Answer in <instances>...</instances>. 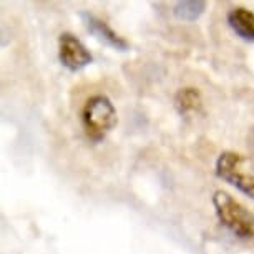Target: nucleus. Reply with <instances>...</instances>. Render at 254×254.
I'll return each instance as SVG.
<instances>
[{
    "instance_id": "nucleus-7",
    "label": "nucleus",
    "mask_w": 254,
    "mask_h": 254,
    "mask_svg": "<svg viewBox=\"0 0 254 254\" xmlns=\"http://www.w3.org/2000/svg\"><path fill=\"white\" fill-rule=\"evenodd\" d=\"M206 10L204 0H180L173 5V15L180 20L194 22L203 15Z\"/></svg>"
},
{
    "instance_id": "nucleus-6",
    "label": "nucleus",
    "mask_w": 254,
    "mask_h": 254,
    "mask_svg": "<svg viewBox=\"0 0 254 254\" xmlns=\"http://www.w3.org/2000/svg\"><path fill=\"white\" fill-rule=\"evenodd\" d=\"M228 25L244 42H254V12L246 7H234L226 15Z\"/></svg>"
},
{
    "instance_id": "nucleus-8",
    "label": "nucleus",
    "mask_w": 254,
    "mask_h": 254,
    "mask_svg": "<svg viewBox=\"0 0 254 254\" xmlns=\"http://www.w3.org/2000/svg\"><path fill=\"white\" fill-rule=\"evenodd\" d=\"M175 107L181 115L191 113L199 110L201 107V93L198 92V88L193 87H186L178 90L175 97Z\"/></svg>"
},
{
    "instance_id": "nucleus-2",
    "label": "nucleus",
    "mask_w": 254,
    "mask_h": 254,
    "mask_svg": "<svg viewBox=\"0 0 254 254\" xmlns=\"http://www.w3.org/2000/svg\"><path fill=\"white\" fill-rule=\"evenodd\" d=\"M117 122V108L107 95H93L83 105L81 125H83L85 135L92 141H102L113 130Z\"/></svg>"
},
{
    "instance_id": "nucleus-5",
    "label": "nucleus",
    "mask_w": 254,
    "mask_h": 254,
    "mask_svg": "<svg viewBox=\"0 0 254 254\" xmlns=\"http://www.w3.org/2000/svg\"><path fill=\"white\" fill-rule=\"evenodd\" d=\"M80 17H81V20H83L85 27H87V30L92 33L97 40L102 42V44L120 52H127L130 49V44H128L123 37H120L107 22L102 20V18H98L97 15H93V13H90V12H81Z\"/></svg>"
},
{
    "instance_id": "nucleus-4",
    "label": "nucleus",
    "mask_w": 254,
    "mask_h": 254,
    "mask_svg": "<svg viewBox=\"0 0 254 254\" xmlns=\"http://www.w3.org/2000/svg\"><path fill=\"white\" fill-rule=\"evenodd\" d=\"M59 59L60 64L70 71H78L93 62V55L73 33L64 32L59 37Z\"/></svg>"
},
{
    "instance_id": "nucleus-3",
    "label": "nucleus",
    "mask_w": 254,
    "mask_h": 254,
    "mask_svg": "<svg viewBox=\"0 0 254 254\" xmlns=\"http://www.w3.org/2000/svg\"><path fill=\"white\" fill-rule=\"evenodd\" d=\"M218 178L254 199V163L236 151H223L214 165Z\"/></svg>"
},
{
    "instance_id": "nucleus-9",
    "label": "nucleus",
    "mask_w": 254,
    "mask_h": 254,
    "mask_svg": "<svg viewBox=\"0 0 254 254\" xmlns=\"http://www.w3.org/2000/svg\"><path fill=\"white\" fill-rule=\"evenodd\" d=\"M253 143H254V133H253Z\"/></svg>"
},
{
    "instance_id": "nucleus-1",
    "label": "nucleus",
    "mask_w": 254,
    "mask_h": 254,
    "mask_svg": "<svg viewBox=\"0 0 254 254\" xmlns=\"http://www.w3.org/2000/svg\"><path fill=\"white\" fill-rule=\"evenodd\" d=\"M213 206L219 223L239 239L254 238V213L223 190L214 191Z\"/></svg>"
}]
</instances>
